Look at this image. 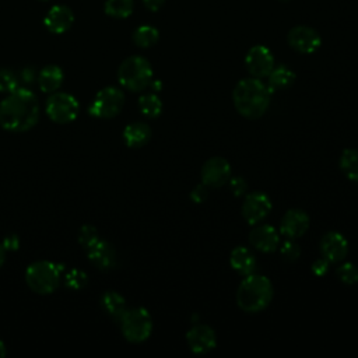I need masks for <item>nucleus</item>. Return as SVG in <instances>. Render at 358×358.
Returning <instances> with one entry per match:
<instances>
[{
	"label": "nucleus",
	"instance_id": "1",
	"mask_svg": "<svg viewBox=\"0 0 358 358\" xmlns=\"http://www.w3.org/2000/svg\"><path fill=\"white\" fill-rule=\"evenodd\" d=\"M38 120V96L27 87L15 88L0 102V126L7 131H28Z\"/></svg>",
	"mask_w": 358,
	"mask_h": 358
},
{
	"label": "nucleus",
	"instance_id": "2",
	"mask_svg": "<svg viewBox=\"0 0 358 358\" xmlns=\"http://www.w3.org/2000/svg\"><path fill=\"white\" fill-rule=\"evenodd\" d=\"M236 110L248 119H259L270 105L271 90L260 78L241 80L232 92Z\"/></svg>",
	"mask_w": 358,
	"mask_h": 358
},
{
	"label": "nucleus",
	"instance_id": "3",
	"mask_svg": "<svg viewBox=\"0 0 358 358\" xmlns=\"http://www.w3.org/2000/svg\"><path fill=\"white\" fill-rule=\"evenodd\" d=\"M273 299L270 280L260 274H249L236 291V303L246 313H257L266 309Z\"/></svg>",
	"mask_w": 358,
	"mask_h": 358
},
{
	"label": "nucleus",
	"instance_id": "4",
	"mask_svg": "<svg viewBox=\"0 0 358 358\" xmlns=\"http://www.w3.org/2000/svg\"><path fill=\"white\" fill-rule=\"evenodd\" d=\"M63 266L49 262L38 260L31 263L25 270V281L28 287L41 295H49L56 291L62 280Z\"/></svg>",
	"mask_w": 358,
	"mask_h": 358
},
{
	"label": "nucleus",
	"instance_id": "5",
	"mask_svg": "<svg viewBox=\"0 0 358 358\" xmlns=\"http://www.w3.org/2000/svg\"><path fill=\"white\" fill-rule=\"evenodd\" d=\"M117 78L122 87L131 92H138L150 85L152 80V67L143 56H129L119 66Z\"/></svg>",
	"mask_w": 358,
	"mask_h": 358
},
{
	"label": "nucleus",
	"instance_id": "6",
	"mask_svg": "<svg viewBox=\"0 0 358 358\" xmlns=\"http://www.w3.org/2000/svg\"><path fill=\"white\" fill-rule=\"evenodd\" d=\"M119 323L123 337L134 344L145 341L152 331V319L144 308L126 309Z\"/></svg>",
	"mask_w": 358,
	"mask_h": 358
},
{
	"label": "nucleus",
	"instance_id": "7",
	"mask_svg": "<svg viewBox=\"0 0 358 358\" xmlns=\"http://www.w3.org/2000/svg\"><path fill=\"white\" fill-rule=\"evenodd\" d=\"M124 105V94L116 87H105L96 92L88 113L98 119H112L117 116Z\"/></svg>",
	"mask_w": 358,
	"mask_h": 358
},
{
	"label": "nucleus",
	"instance_id": "8",
	"mask_svg": "<svg viewBox=\"0 0 358 358\" xmlns=\"http://www.w3.org/2000/svg\"><path fill=\"white\" fill-rule=\"evenodd\" d=\"M46 115L55 123H70L73 122L80 112L78 101L67 92H52L46 101Z\"/></svg>",
	"mask_w": 358,
	"mask_h": 358
},
{
	"label": "nucleus",
	"instance_id": "9",
	"mask_svg": "<svg viewBox=\"0 0 358 358\" xmlns=\"http://www.w3.org/2000/svg\"><path fill=\"white\" fill-rule=\"evenodd\" d=\"M245 66L252 77L263 78L267 77L273 70L274 56L268 48L263 45H255L246 53Z\"/></svg>",
	"mask_w": 358,
	"mask_h": 358
},
{
	"label": "nucleus",
	"instance_id": "10",
	"mask_svg": "<svg viewBox=\"0 0 358 358\" xmlns=\"http://www.w3.org/2000/svg\"><path fill=\"white\" fill-rule=\"evenodd\" d=\"M288 45L299 53H313L320 48L322 38L316 29L308 25H296L287 35Z\"/></svg>",
	"mask_w": 358,
	"mask_h": 358
},
{
	"label": "nucleus",
	"instance_id": "11",
	"mask_svg": "<svg viewBox=\"0 0 358 358\" xmlns=\"http://www.w3.org/2000/svg\"><path fill=\"white\" fill-rule=\"evenodd\" d=\"M200 175L207 187H221L231 179V165L222 157H213L203 164Z\"/></svg>",
	"mask_w": 358,
	"mask_h": 358
},
{
	"label": "nucleus",
	"instance_id": "12",
	"mask_svg": "<svg viewBox=\"0 0 358 358\" xmlns=\"http://www.w3.org/2000/svg\"><path fill=\"white\" fill-rule=\"evenodd\" d=\"M271 211V201L262 192L249 193L242 203V215L248 224L256 225L263 221Z\"/></svg>",
	"mask_w": 358,
	"mask_h": 358
},
{
	"label": "nucleus",
	"instance_id": "13",
	"mask_svg": "<svg viewBox=\"0 0 358 358\" xmlns=\"http://www.w3.org/2000/svg\"><path fill=\"white\" fill-rule=\"evenodd\" d=\"M186 341L194 354H207L217 345L215 331L207 324H196L186 333Z\"/></svg>",
	"mask_w": 358,
	"mask_h": 358
},
{
	"label": "nucleus",
	"instance_id": "14",
	"mask_svg": "<svg viewBox=\"0 0 358 358\" xmlns=\"http://www.w3.org/2000/svg\"><path fill=\"white\" fill-rule=\"evenodd\" d=\"M88 260L99 270L108 271L116 267L117 256L113 245L105 239H98L90 249L85 250Z\"/></svg>",
	"mask_w": 358,
	"mask_h": 358
},
{
	"label": "nucleus",
	"instance_id": "15",
	"mask_svg": "<svg viewBox=\"0 0 358 358\" xmlns=\"http://www.w3.org/2000/svg\"><path fill=\"white\" fill-rule=\"evenodd\" d=\"M319 249L322 256L329 260V263L341 262L348 253V242L338 232H327L322 236Z\"/></svg>",
	"mask_w": 358,
	"mask_h": 358
},
{
	"label": "nucleus",
	"instance_id": "16",
	"mask_svg": "<svg viewBox=\"0 0 358 358\" xmlns=\"http://www.w3.org/2000/svg\"><path fill=\"white\" fill-rule=\"evenodd\" d=\"M309 228V217L303 210L292 208L288 210L280 222L281 235L288 239H295L302 236Z\"/></svg>",
	"mask_w": 358,
	"mask_h": 358
},
{
	"label": "nucleus",
	"instance_id": "17",
	"mask_svg": "<svg viewBox=\"0 0 358 358\" xmlns=\"http://www.w3.org/2000/svg\"><path fill=\"white\" fill-rule=\"evenodd\" d=\"M250 245L264 253H271L280 245V235L271 225H257L249 234Z\"/></svg>",
	"mask_w": 358,
	"mask_h": 358
},
{
	"label": "nucleus",
	"instance_id": "18",
	"mask_svg": "<svg viewBox=\"0 0 358 358\" xmlns=\"http://www.w3.org/2000/svg\"><path fill=\"white\" fill-rule=\"evenodd\" d=\"M73 21H74V15H73L71 10L62 4L53 6L48 11V14L45 15V20H43L45 27L53 34L66 32L73 25Z\"/></svg>",
	"mask_w": 358,
	"mask_h": 358
},
{
	"label": "nucleus",
	"instance_id": "19",
	"mask_svg": "<svg viewBox=\"0 0 358 358\" xmlns=\"http://www.w3.org/2000/svg\"><path fill=\"white\" fill-rule=\"evenodd\" d=\"M229 263H231V267L238 274L245 277L249 274H253L257 267L255 255L245 246H236L235 249H232L229 256Z\"/></svg>",
	"mask_w": 358,
	"mask_h": 358
},
{
	"label": "nucleus",
	"instance_id": "20",
	"mask_svg": "<svg viewBox=\"0 0 358 358\" xmlns=\"http://www.w3.org/2000/svg\"><path fill=\"white\" fill-rule=\"evenodd\" d=\"M63 80H64V73L63 70L56 66V64H49V66H45L39 73H38V85L41 88L42 92H46V94H52V92H56L62 84H63Z\"/></svg>",
	"mask_w": 358,
	"mask_h": 358
},
{
	"label": "nucleus",
	"instance_id": "21",
	"mask_svg": "<svg viewBox=\"0 0 358 358\" xmlns=\"http://www.w3.org/2000/svg\"><path fill=\"white\" fill-rule=\"evenodd\" d=\"M151 138V127L143 122H133L123 130V140L127 147L140 148Z\"/></svg>",
	"mask_w": 358,
	"mask_h": 358
},
{
	"label": "nucleus",
	"instance_id": "22",
	"mask_svg": "<svg viewBox=\"0 0 358 358\" xmlns=\"http://www.w3.org/2000/svg\"><path fill=\"white\" fill-rule=\"evenodd\" d=\"M101 306L116 322L120 320V317L123 316V313L127 309L124 298L119 292H116V291H106V292H103L102 296H101Z\"/></svg>",
	"mask_w": 358,
	"mask_h": 358
},
{
	"label": "nucleus",
	"instance_id": "23",
	"mask_svg": "<svg viewBox=\"0 0 358 358\" xmlns=\"http://www.w3.org/2000/svg\"><path fill=\"white\" fill-rule=\"evenodd\" d=\"M268 77V88L273 91V90H284V88H288L294 84L295 81V73L287 67V66H277V67H273V70L270 71V74L267 76Z\"/></svg>",
	"mask_w": 358,
	"mask_h": 358
},
{
	"label": "nucleus",
	"instance_id": "24",
	"mask_svg": "<svg viewBox=\"0 0 358 358\" xmlns=\"http://www.w3.org/2000/svg\"><path fill=\"white\" fill-rule=\"evenodd\" d=\"M340 168L350 180L358 183V150H344L340 158Z\"/></svg>",
	"mask_w": 358,
	"mask_h": 358
},
{
	"label": "nucleus",
	"instance_id": "25",
	"mask_svg": "<svg viewBox=\"0 0 358 358\" xmlns=\"http://www.w3.org/2000/svg\"><path fill=\"white\" fill-rule=\"evenodd\" d=\"M138 108L144 116L155 119L162 112V102L157 94H144L138 98Z\"/></svg>",
	"mask_w": 358,
	"mask_h": 358
},
{
	"label": "nucleus",
	"instance_id": "26",
	"mask_svg": "<svg viewBox=\"0 0 358 358\" xmlns=\"http://www.w3.org/2000/svg\"><path fill=\"white\" fill-rule=\"evenodd\" d=\"M159 32L152 25H140L134 34L133 41L138 48H151L158 42Z\"/></svg>",
	"mask_w": 358,
	"mask_h": 358
},
{
	"label": "nucleus",
	"instance_id": "27",
	"mask_svg": "<svg viewBox=\"0 0 358 358\" xmlns=\"http://www.w3.org/2000/svg\"><path fill=\"white\" fill-rule=\"evenodd\" d=\"M134 8L133 0H106L105 13L113 18H127Z\"/></svg>",
	"mask_w": 358,
	"mask_h": 358
},
{
	"label": "nucleus",
	"instance_id": "28",
	"mask_svg": "<svg viewBox=\"0 0 358 358\" xmlns=\"http://www.w3.org/2000/svg\"><path fill=\"white\" fill-rule=\"evenodd\" d=\"M88 282V277L85 271L80 268H71L64 274V284L67 288L73 291H80L83 289Z\"/></svg>",
	"mask_w": 358,
	"mask_h": 358
},
{
	"label": "nucleus",
	"instance_id": "29",
	"mask_svg": "<svg viewBox=\"0 0 358 358\" xmlns=\"http://www.w3.org/2000/svg\"><path fill=\"white\" fill-rule=\"evenodd\" d=\"M20 87V78L18 76L6 67L0 69V92L8 94Z\"/></svg>",
	"mask_w": 358,
	"mask_h": 358
},
{
	"label": "nucleus",
	"instance_id": "30",
	"mask_svg": "<svg viewBox=\"0 0 358 358\" xmlns=\"http://www.w3.org/2000/svg\"><path fill=\"white\" fill-rule=\"evenodd\" d=\"M336 275L344 284L352 285L358 282V267L352 263H344L336 268Z\"/></svg>",
	"mask_w": 358,
	"mask_h": 358
},
{
	"label": "nucleus",
	"instance_id": "31",
	"mask_svg": "<svg viewBox=\"0 0 358 358\" xmlns=\"http://www.w3.org/2000/svg\"><path fill=\"white\" fill-rule=\"evenodd\" d=\"M98 239H99V235H98V231H96L95 227H92L90 224H85L80 228V231H78V243L81 245V248L84 250L90 249Z\"/></svg>",
	"mask_w": 358,
	"mask_h": 358
},
{
	"label": "nucleus",
	"instance_id": "32",
	"mask_svg": "<svg viewBox=\"0 0 358 358\" xmlns=\"http://www.w3.org/2000/svg\"><path fill=\"white\" fill-rule=\"evenodd\" d=\"M281 255L288 262H295L301 256V248L292 239H288L281 246Z\"/></svg>",
	"mask_w": 358,
	"mask_h": 358
},
{
	"label": "nucleus",
	"instance_id": "33",
	"mask_svg": "<svg viewBox=\"0 0 358 358\" xmlns=\"http://www.w3.org/2000/svg\"><path fill=\"white\" fill-rule=\"evenodd\" d=\"M228 182H229V187H231V190H232V193H234L235 196H242V194L246 192V189H248L246 180H245L243 178H241V176L232 178V179L228 180Z\"/></svg>",
	"mask_w": 358,
	"mask_h": 358
},
{
	"label": "nucleus",
	"instance_id": "34",
	"mask_svg": "<svg viewBox=\"0 0 358 358\" xmlns=\"http://www.w3.org/2000/svg\"><path fill=\"white\" fill-rule=\"evenodd\" d=\"M1 245L6 249V252H15L20 248V238L15 234H8L3 238Z\"/></svg>",
	"mask_w": 358,
	"mask_h": 358
},
{
	"label": "nucleus",
	"instance_id": "35",
	"mask_svg": "<svg viewBox=\"0 0 358 358\" xmlns=\"http://www.w3.org/2000/svg\"><path fill=\"white\" fill-rule=\"evenodd\" d=\"M208 197V190H207V186L204 183H200L197 185L192 193H190V199L194 201V203H203L206 199Z\"/></svg>",
	"mask_w": 358,
	"mask_h": 358
},
{
	"label": "nucleus",
	"instance_id": "36",
	"mask_svg": "<svg viewBox=\"0 0 358 358\" xmlns=\"http://www.w3.org/2000/svg\"><path fill=\"white\" fill-rule=\"evenodd\" d=\"M312 273L317 277H322L327 273V268H329V260H326L324 257L323 259H316L313 263H312Z\"/></svg>",
	"mask_w": 358,
	"mask_h": 358
},
{
	"label": "nucleus",
	"instance_id": "37",
	"mask_svg": "<svg viewBox=\"0 0 358 358\" xmlns=\"http://www.w3.org/2000/svg\"><path fill=\"white\" fill-rule=\"evenodd\" d=\"M18 78H20L24 84H32V83L38 78V76H36V71H35L34 67L27 66V67H24V69L21 70Z\"/></svg>",
	"mask_w": 358,
	"mask_h": 358
},
{
	"label": "nucleus",
	"instance_id": "38",
	"mask_svg": "<svg viewBox=\"0 0 358 358\" xmlns=\"http://www.w3.org/2000/svg\"><path fill=\"white\" fill-rule=\"evenodd\" d=\"M143 3H144V6H145L147 10H150V11H158V10L164 6L165 0H143Z\"/></svg>",
	"mask_w": 358,
	"mask_h": 358
},
{
	"label": "nucleus",
	"instance_id": "39",
	"mask_svg": "<svg viewBox=\"0 0 358 358\" xmlns=\"http://www.w3.org/2000/svg\"><path fill=\"white\" fill-rule=\"evenodd\" d=\"M148 87H151L154 91H161L162 90V83L159 80H151Z\"/></svg>",
	"mask_w": 358,
	"mask_h": 358
},
{
	"label": "nucleus",
	"instance_id": "40",
	"mask_svg": "<svg viewBox=\"0 0 358 358\" xmlns=\"http://www.w3.org/2000/svg\"><path fill=\"white\" fill-rule=\"evenodd\" d=\"M4 262H6V249H4L3 245L0 243V268H1V266L4 264Z\"/></svg>",
	"mask_w": 358,
	"mask_h": 358
},
{
	"label": "nucleus",
	"instance_id": "41",
	"mask_svg": "<svg viewBox=\"0 0 358 358\" xmlns=\"http://www.w3.org/2000/svg\"><path fill=\"white\" fill-rule=\"evenodd\" d=\"M7 355V347L6 344L0 340V358H4Z\"/></svg>",
	"mask_w": 358,
	"mask_h": 358
},
{
	"label": "nucleus",
	"instance_id": "42",
	"mask_svg": "<svg viewBox=\"0 0 358 358\" xmlns=\"http://www.w3.org/2000/svg\"><path fill=\"white\" fill-rule=\"evenodd\" d=\"M281 1H288V0H281Z\"/></svg>",
	"mask_w": 358,
	"mask_h": 358
}]
</instances>
